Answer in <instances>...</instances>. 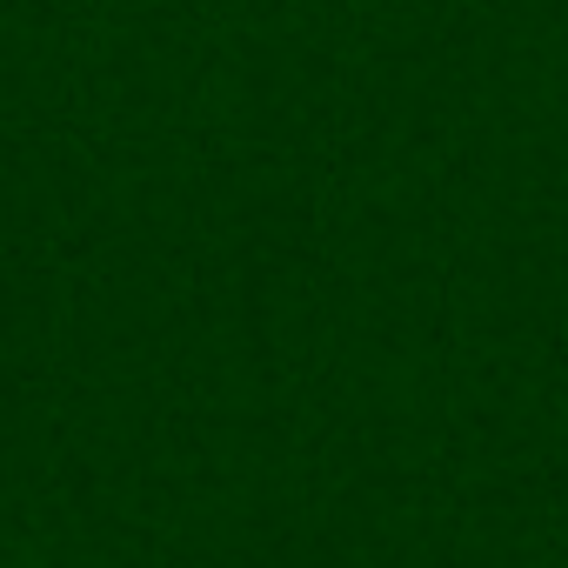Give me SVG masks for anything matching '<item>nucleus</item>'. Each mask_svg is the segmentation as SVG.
Returning a JSON list of instances; mask_svg holds the SVG:
<instances>
[]
</instances>
